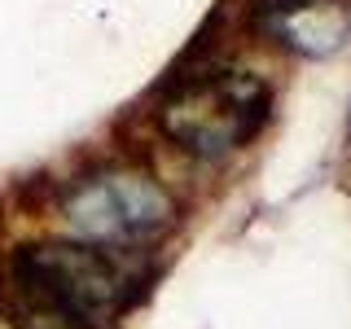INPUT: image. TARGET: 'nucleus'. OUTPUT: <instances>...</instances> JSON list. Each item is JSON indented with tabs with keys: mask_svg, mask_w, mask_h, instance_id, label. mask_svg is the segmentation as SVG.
Returning <instances> with one entry per match:
<instances>
[{
	"mask_svg": "<svg viewBox=\"0 0 351 329\" xmlns=\"http://www.w3.org/2000/svg\"><path fill=\"white\" fill-rule=\"evenodd\" d=\"M9 272L27 307L66 316L84 329L110 325L136 294V272L119 259V250H101L88 241L18 246Z\"/></svg>",
	"mask_w": 351,
	"mask_h": 329,
	"instance_id": "1",
	"label": "nucleus"
},
{
	"mask_svg": "<svg viewBox=\"0 0 351 329\" xmlns=\"http://www.w3.org/2000/svg\"><path fill=\"white\" fill-rule=\"evenodd\" d=\"M272 88L246 66L180 75L158 106V127L193 158H224L268 123Z\"/></svg>",
	"mask_w": 351,
	"mask_h": 329,
	"instance_id": "2",
	"label": "nucleus"
},
{
	"mask_svg": "<svg viewBox=\"0 0 351 329\" xmlns=\"http://www.w3.org/2000/svg\"><path fill=\"white\" fill-rule=\"evenodd\" d=\"M71 233L101 250H132L154 241L176 219L171 193L141 167H106L62 197Z\"/></svg>",
	"mask_w": 351,
	"mask_h": 329,
	"instance_id": "3",
	"label": "nucleus"
},
{
	"mask_svg": "<svg viewBox=\"0 0 351 329\" xmlns=\"http://www.w3.org/2000/svg\"><path fill=\"white\" fill-rule=\"evenodd\" d=\"M268 36L303 58H329L351 31V0H259Z\"/></svg>",
	"mask_w": 351,
	"mask_h": 329,
	"instance_id": "4",
	"label": "nucleus"
},
{
	"mask_svg": "<svg viewBox=\"0 0 351 329\" xmlns=\"http://www.w3.org/2000/svg\"><path fill=\"white\" fill-rule=\"evenodd\" d=\"M18 329H84V325L66 321V316H53V312H40V307H27L22 321H18Z\"/></svg>",
	"mask_w": 351,
	"mask_h": 329,
	"instance_id": "5",
	"label": "nucleus"
}]
</instances>
